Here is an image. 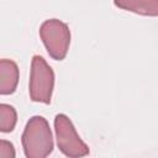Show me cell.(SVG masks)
Instances as JSON below:
<instances>
[{
	"mask_svg": "<svg viewBox=\"0 0 158 158\" xmlns=\"http://www.w3.org/2000/svg\"><path fill=\"white\" fill-rule=\"evenodd\" d=\"M22 148L27 158H44L53 151V136L43 116H32L23 130Z\"/></svg>",
	"mask_w": 158,
	"mask_h": 158,
	"instance_id": "1",
	"label": "cell"
},
{
	"mask_svg": "<svg viewBox=\"0 0 158 158\" xmlns=\"http://www.w3.org/2000/svg\"><path fill=\"white\" fill-rule=\"evenodd\" d=\"M54 88V73L51 65L41 56H33L31 60L28 94L32 101L49 104Z\"/></svg>",
	"mask_w": 158,
	"mask_h": 158,
	"instance_id": "2",
	"label": "cell"
},
{
	"mask_svg": "<svg viewBox=\"0 0 158 158\" xmlns=\"http://www.w3.org/2000/svg\"><path fill=\"white\" fill-rule=\"evenodd\" d=\"M40 37L47 53L56 60H63L70 44V30L58 19L46 20L40 27Z\"/></svg>",
	"mask_w": 158,
	"mask_h": 158,
	"instance_id": "3",
	"label": "cell"
},
{
	"mask_svg": "<svg viewBox=\"0 0 158 158\" xmlns=\"http://www.w3.org/2000/svg\"><path fill=\"white\" fill-rule=\"evenodd\" d=\"M54 131H56L57 146L64 156L78 158L89 154L88 144L80 138L72 120L67 115L64 114L56 115Z\"/></svg>",
	"mask_w": 158,
	"mask_h": 158,
	"instance_id": "4",
	"label": "cell"
},
{
	"mask_svg": "<svg viewBox=\"0 0 158 158\" xmlns=\"http://www.w3.org/2000/svg\"><path fill=\"white\" fill-rule=\"evenodd\" d=\"M20 72L17 64L11 59L0 60V94L10 95L15 93L19 84Z\"/></svg>",
	"mask_w": 158,
	"mask_h": 158,
	"instance_id": "5",
	"label": "cell"
},
{
	"mask_svg": "<svg viewBox=\"0 0 158 158\" xmlns=\"http://www.w3.org/2000/svg\"><path fill=\"white\" fill-rule=\"evenodd\" d=\"M115 6L143 16H158V0H114Z\"/></svg>",
	"mask_w": 158,
	"mask_h": 158,
	"instance_id": "6",
	"label": "cell"
},
{
	"mask_svg": "<svg viewBox=\"0 0 158 158\" xmlns=\"http://www.w3.org/2000/svg\"><path fill=\"white\" fill-rule=\"evenodd\" d=\"M17 122V112L14 106L9 104L0 105V131L9 133L14 131Z\"/></svg>",
	"mask_w": 158,
	"mask_h": 158,
	"instance_id": "7",
	"label": "cell"
},
{
	"mask_svg": "<svg viewBox=\"0 0 158 158\" xmlns=\"http://www.w3.org/2000/svg\"><path fill=\"white\" fill-rule=\"evenodd\" d=\"M16 156L14 144L6 139L0 141V158H14Z\"/></svg>",
	"mask_w": 158,
	"mask_h": 158,
	"instance_id": "8",
	"label": "cell"
}]
</instances>
